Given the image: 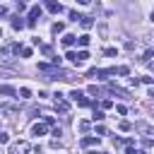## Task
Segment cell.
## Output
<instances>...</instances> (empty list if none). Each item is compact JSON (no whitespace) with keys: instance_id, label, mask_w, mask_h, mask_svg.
I'll return each mask as SVG.
<instances>
[{"instance_id":"obj_35","label":"cell","mask_w":154,"mask_h":154,"mask_svg":"<svg viewBox=\"0 0 154 154\" xmlns=\"http://www.w3.org/2000/svg\"><path fill=\"white\" fill-rule=\"evenodd\" d=\"M152 22H154V12H152Z\"/></svg>"},{"instance_id":"obj_8","label":"cell","mask_w":154,"mask_h":154,"mask_svg":"<svg viewBox=\"0 0 154 154\" xmlns=\"http://www.w3.org/2000/svg\"><path fill=\"white\" fill-rule=\"evenodd\" d=\"M12 26H14V29H24V26H26V22L17 14V17H12Z\"/></svg>"},{"instance_id":"obj_6","label":"cell","mask_w":154,"mask_h":154,"mask_svg":"<svg viewBox=\"0 0 154 154\" xmlns=\"http://www.w3.org/2000/svg\"><path fill=\"white\" fill-rule=\"evenodd\" d=\"M46 130H48L46 123H36V125L31 128V135H36V137H38V135H46Z\"/></svg>"},{"instance_id":"obj_18","label":"cell","mask_w":154,"mask_h":154,"mask_svg":"<svg viewBox=\"0 0 154 154\" xmlns=\"http://www.w3.org/2000/svg\"><path fill=\"white\" fill-rule=\"evenodd\" d=\"M91 118H94V123H96V120L101 123V120H103L106 116H103V111H94V116H91Z\"/></svg>"},{"instance_id":"obj_25","label":"cell","mask_w":154,"mask_h":154,"mask_svg":"<svg viewBox=\"0 0 154 154\" xmlns=\"http://www.w3.org/2000/svg\"><path fill=\"white\" fill-rule=\"evenodd\" d=\"M87 77H89V79H96V67H94V70H89V72H87Z\"/></svg>"},{"instance_id":"obj_32","label":"cell","mask_w":154,"mask_h":154,"mask_svg":"<svg viewBox=\"0 0 154 154\" xmlns=\"http://www.w3.org/2000/svg\"><path fill=\"white\" fill-rule=\"evenodd\" d=\"M77 2H79V5H89L91 0H77Z\"/></svg>"},{"instance_id":"obj_16","label":"cell","mask_w":154,"mask_h":154,"mask_svg":"<svg viewBox=\"0 0 154 154\" xmlns=\"http://www.w3.org/2000/svg\"><path fill=\"white\" fill-rule=\"evenodd\" d=\"M70 19H72V22H82V14H79L77 10H70Z\"/></svg>"},{"instance_id":"obj_30","label":"cell","mask_w":154,"mask_h":154,"mask_svg":"<svg viewBox=\"0 0 154 154\" xmlns=\"http://www.w3.org/2000/svg\"><path fill=\"white\" fill-rule=\"evenodd\" d=\"M144 144L147 147H154V140H144Z\"/></svg>"},{"instance_id":"obj_10","label":"cell","mask_w":154,"mask_h":154,"mask_svg":"<svg viewBox=\"0 0 154 154\" xmlns=\"http://www.w3.org/2000/svg\"><path fill=\"white\" fill-rule=\"evenodd\" d=\"M75 41H77V36H72V34H65V36H63V46H67V48H70Z\"/></svg>"},{"instance_id":"obj_4","label":"cell","mask_w":154,"mask_h":154,"mask_svg":"<svg viewBox=\"0 0 154 154\" xmlns=\"http://www.w3.org/2000/svg\"><path fill=\"white\" fill-rule=\"evenodd\" d=\"M55 96V111H60V113H67L70 111V103L63 99V94H53Z\"/></svg>"},{"instance_id":"obj_33","label":"cell","mask_w":154,"mask_h":154,"mask_svg":"<svg viewBox=\"0 0 154 154\" xmlns=\"http://www.w3.org/2000/svg\"><path fill=\"white\" fill-rule=\"evenodd\" d=\"M149 70H152V72H154V60H152V63H149Z\"/></svg>"},{"instance_id":"obj_26","label":"cell","mask_w":154,"mask_h":154,"mask_svg":"<svg viewBox=\"0 0 154 154\" xmlns=\"http://www.w3.org/2000/svg\"><path fill=\"white\" fill-rule=\"evenodd\" d=\"M116 111H118L120 116H125V113H128V108H125V106H116Z\"/></svg>"},{"instance_id":"obj_15","label":"cell","mask_w":154,"mask_h":154,"mask_svg":"<svg viewBox=\"0 0 154 154\" xmlns=\"http://www.w3.org/2000/svg\"><path fill=\"white\" fill-rule=\"evenodd\" d=\"M17 94H19V99H31V91H29L26 87H22V89H19Z\"/></svg>"},{"instance_id":"obj_36","label":"cell","mask_w":154,"mask_h":154,"mask_svg":"<svg viewBox=\"0 0 154 154\" xmlns=\"http://www.w3.org/2000/svg\"><path fill=\"white\" fill-rule=\"evenodd\" d=\"M0 38H2V29H0Z\"/></svg>"},{"instance_id":"obj_24","label":"cell","mask_w":154,"mask_h":154,"mask_svg":"<svg viewBox=\"0 0 154 154\" xmlns=\"http://www.w3.org/2000/svg\"><path fill=\"white\" fill-rule=\"evenodd\" d=\"M79 130H82V132H87V130H89V123H87V120H82V123H79Z\"/></svg>"},{"instance_id":"obj_34","label":"cell","mask_w":154,"mask_h":154,"mask_svg":"<svg viewBox=\"0 0 154 154\" xmlns=\"http://www.w3.org/2000/svg\"><path fill=\"white\" fill-rule=\"evenodd\" d=\"M89 154H101V152H89Z\"/></svg>"},{"instance_id":"obj_9","label":"cell","mask_w":154,"mask_h":154,"mask_svg":"<svg viewBox=\"0 0 154 154\" xmlns=\"http://www.w3.org/2000/svg\"><path fill=\"white\" fill-rule=\"evenodd\" d=\"M99 144V137H82V147H94Z\"/></svg>"},{"instance_id":"obj_29","label":"cell","mask_w":154,"mask_h":154,"mask_svg":"<svg viewBox=\"0 0 154 154\" xmlns=\"http://www.w3.org/2000/svg\"><path fill=\"white\" fill-rule=\"evenodd\" d=\"M125 154H140V152H137V149H132V147H128V149H125Z\"/></svg>"},{"instance_id":"obj_21","label":"cell","mask_w":154,"mask_h":154,"mask_svg":"<svg viewBox=\"0 0 154 154\" xmlns=\"http://www.w3.org/2000/svg\"><path fill=\"white\" fill-rule=\"evenodd\" d=\"M128 72H130V70H128L125 65H123V67H116V75H128Z\"/></svg>"},{"instance_id":"obj_31","label":"cell","mask_w":154,"mask_h":154,"mask_svg":"<svg viewBox=\"0 0 154 154\" xmlns=\"http://www.w3.org/2000/svg\"><path fill=\"white\" fill-rule=\"evenodd\" d=\"M5 14H7V10H5L2 5H0V17H5Z\"/></svg>"},{"instance_id":"obj_14","label":"cell","mask_w":154,"mask_h":154,"mask_svg":"<svg viewBox=\"0 0 154 154\" xmlns=\"http://www.w3.org/2000/svg\"><path fill=\"white\" fill-rule=\"evenodd\" d=\"M79 24H82L84 29H91V26H94V19H91V17H82V22H79Z\"/></svg>"},{"instance_id":"obj_13","label":"cell","mask_w":154,"mask_h":154,"mask_svg":"<svg viewBox=\"0 0 154 154\" xmlns=\"http://www.w3.org/2000/svg\"><path fill=\"white\" fill-rule=\"evenodd\" d=\"M0 111H5V113H19V108H17V106H10V103H2Z\"/></svg>"},{"instance_id":"obj_27","label":"cell","mask_w":154,"mask_h":154,"mask_svg":"<svg viewBox=\"0 0 154 154\" xmlns=\"http://www.w3.org/2000/svg\"><path fill=\"white\" fill-rule=\"evenodd\" d=\"M51 147H55V149H58V147H60V140H58V137H53V140H51Z\"/></svg>"},{"instance_id":"obj_37","label":"cell","mask_w":154,"mask_h":154,"mask_svg":"<svg viewBox=\"0 0 154 154\" xmlns=\"http://www.w3.org/2000/svg\"><path fill=\"white\" fill-rule=\"evenodd\" d=\"M152 82H154V79H152Z\"/></svg>"},{"instance_id":"obj_1","label":"cell","mask_w":154,"mask_h":154,"mask_svg":"<svg viewBox=\"0 0 154 154\" xmlns=\"http://www.w3.org/2000/svg\"><path fill=\"white\" fill-rule=\"evenodd\" d=\"M29 149H31V144L26 140H22V142H12L10 149H7V154H26Z\"/></svg>"},{"instance_id":"obj_17","label":"cell","mask_w":154,"mask_h":154,"mask_svg":"<svg viewBox=\"0 0 154 154\" xmlns=\"http://www.w3.org/2000/svg\"><path fill=\"white\" fill-rule=\"evenodd\" d=\"M118 128H120L123 132H128V130H132V125H130L128 120H120V123H118Z\"/></svg>"},{"instance_id":"obj_7","label":"cell","mask_w":154,"mask_h":154,"mask_svg":"<svg viewBox=\"0 0 154 154\" xmlns=\"http://www.w3.org/2000/svg\"><path fill=\"white\" fill-rule=\"evenodd\" d=\"M0 94H2V96H14V94H17V89H14V87H10V84H0Z\"/></svg>"},{"instance_id":"obj_5","label":"cell","mask_w":154,"mask_h":154,"mask_svg":"<svg viewBox=\"0 0 154 154\" xmlns=\"http://www.w3.org/2000/svg\"><path fill=\"white\" fill-rule=\"evenodd\" d=\"M46 10H48V12H53V14H58V12H63V5H60V2H55V0H46Z\"/></svg>"},{"instance_id":"obj_19","label":"cell","mask_w":154,"mask_h":154,"mask_svg":"<svg viewBox=\"0 0 154 154\" xmlns=\"http://www.w3.org/2000/svg\"><path fill=\"white\" fill-rule=\"evenodd\" d=\"M152 58H154V51H147V53L142 55V63H152Z\"/></svg>"},{"instance_id":"obj_23","label":"cell","mask_w":154,"mask_h":154,"mask_svg":"<svg viewBox=\"0 0 154 154\" xmlns=\"http://www.w3.org/2000/svg\"><path fill=\"white\" fill-rule=\"evenodd\" d=\"M22 58H31V48H22Z\"/></svg>"},{"instance_id":"obj_28","label":"cell","mask_w":154,"mask_h":154,"mask_svg":"<svg viewBox=\"0 0 154 154\" xmlns=\"http://www.w3.org/2000/svg\"><path fill=\"white\" fill-rule=\"evenodd\" d=\"M24 7H26V5H24V0H17V10H19V12H22V10H24Z\"/></svg>"},{"instance_id":"obj_20","label":"cell","mask_w":154,"mask_h":154,"mask_svg":"<svg viewBox=\"0 0 154 154\" xmlns=\"http://www.w3.org/2000/svg\"><path fill=\"white\" fill-rule=\"evenodd\" d=\"M103 53H106V55H108V58H116V55H118V48H106V51H103Z\"/></svg>"},{"instance_id":"obj_22","label":"cell","mask_w":154,"mask_h":154,"mask_svg":"<svg viewBox=\"0 0 154 154\" xmlns=\"http://www.w3.org/2000/svg\"><path fill=\"white\" fill-rule=\"evenodd\" d=\"M10 142V137H7V132H0V144H7Z\"/></svg>"},{"instance_id":"obj_11","label":"cell","mask_w":154,"mask_h":154,"mask_svg":"<svg viewBox=\"0 0 154 154\" xmlns=\"http://www.w3.org/2000/svg\"><path fill=\"white\" fill-rule=\"evenodd\" d=\"M89 41H91V36H89V34H82V36L77 38V43H79L82 48H87V46H89Z\"/></svg>"},{"instance_id":"obj_2","label":"cell","mask_w":154,"mask_h":154,"mask_svg":"<svg viewBox=\"0 0 154 154\" xmlns=\"http://www.w3.org/2000/svg\"><path fill=\"white\" fill-rule=\"evenodd\" d=\"M38 17H41V7L36 5V7H31V10H29V14H26V26H34Z\"/></svg>"},{"instance_id":"obj_12","label":"cell","mask_w":154,"mask_h":154,"mask_svg":"<svg viewBox=\"0 0 154 154\" xmlns=\"http://www.w3.org/2000/svg\"><path fill=\"white\" fill-rule=\"evenodd\" d=\"M51 31H53V34H63V31H65V24H63V22H55V24L51 26Z\"/></svg>"},{"instance_id":"obj_3","label":"cell","mask_w":154,"mask_h":154,"mask_svg":"<svg viewBox=\"0 0 154 154\" xmlns=\"http://www.w3.org/2000/svg\"><path fill=\"white\" fill-rule=\"evenodd\" d=\"M70 96H72V101L77 103V106H89V99L79 91V89H75V91H70Z\"/></svg>"}]
</instances>
